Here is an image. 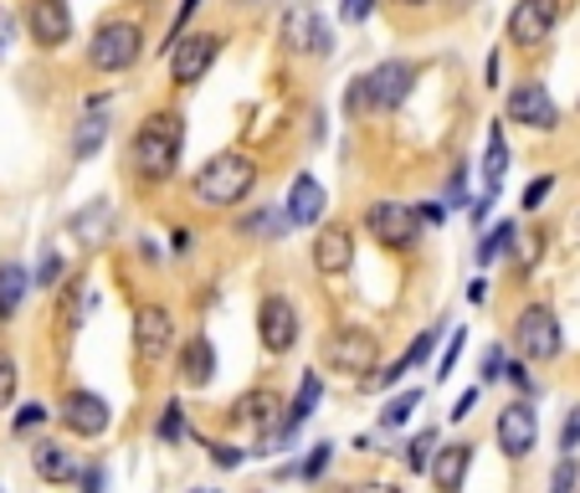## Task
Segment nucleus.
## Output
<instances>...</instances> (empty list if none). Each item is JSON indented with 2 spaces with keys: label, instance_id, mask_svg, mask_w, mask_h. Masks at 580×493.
<instances>
[{
  "label": "nucleus",
  "instance_id": "f257e3e1",
  "mask_svg": "<svg viewBox=\"0 0 580 493\" xmlns=\"http://www.w3.org/2000/svg\"><path fill=\"white\" fill-rule=\"evenodd\" d=\"M180 154H185V119H180L175 108H154V114L139 119L123 164H129V175L139 185L154 191V185H170L180 175Z\"/></svg>",
  "mask_w": 580,
  "mask_h": 493
},
{
  "label": "nucleus",
  "instance_id": "f03ea898",
  "mask_svg": "<svg viewBox=\"0 0 580 493\" xmlns=\"http://www.w3.org/2000/svg\"><path fill=\"white\" fill-rule=\"evenodd\" d=\"M253 191H257V160H253V154H241V150L211 154V160L191 175L195 206H211V211L241 206Z\"/></svg>",
  "mask_w": 580,
  "mask_h": 493
},
{
  "label": "nucleus",
  "instance_id": "7ed1b4c3",
  "mask_svg": "<svg viewBox=\"0 0 580 493\" xmlns=\"http://www.w3.org/2000/svg\"><path fill=\"white\" fill-rule=\"evenodd\" d=\"M319 371H334V375H350V381H365V375L380 371V334L359 324H344V329H329L319 340Z\"/></svg>",
  "mask_w": 580,
  "mask_h": 493
},
{
  "label": "nucleus",
  "instance_id": "20e7f679",
  "mask_svg": "<svg viewBox=\"0 0 580 493\" xmlns=\"http://www.w3.org/2000/svg\"><path fill=\"white\" fill-rule=\"evenodd\" d=\"M508 344L519 350L524 365H550L566 350V334H560V319H555L550 303H524L508 329Z\"/></svg>",
  "mask_w": 580,
  "mask_h": 493
},
{
  "label": "nucleus",
  "instance_id": "39448f33",
  "mask_svg": "<svg viewBox=\"0 0 580 493\" xmlns=\"http://www.w3.org/2000/svg\"><path fill=\"white\" fill-rule=\"evenodd\" d=\"M139 57H144V31H139V21L114 15V21H104V26L88 36V67L93 73H129Z\"/></svg>",
  "mask_w": 580,
  "mask_h": 493
},
{
  "label": "nucleus",
  "instance_id": "423d86ee",
  "mask_svg": "<svg viewBox=\"0 0 580 493\" xmlns=\"http://www.w3.org/2000/svg\"><path fill=\"white\" fill-rule=\"evenodd\" d=\"M129 340H135V360L139 365H164L170 350H175V314L170 303H139L135 319H129Z\"/></svg>",
  "mask_w": 580,
  "mask_h": 493
},
{
  "label": "nucleus",
  "instance_id": "0eeeda50",
  "mask_svg": "<svg viewBox=\"0 0 580 493\" xmlns=\"http://www.w3.org/2000/svg\"><path fill=\"white\" fill-rule=\"evenodd\" d=\"M365 232H370L386 253H411V247H421V216L406 201H370L365 206Z\"/></svg>",
  "mask_w": 580,
  "mask_h": 493
},
{
  "label": "nucleus",
  "instance_id": "6e6552de",
  "mask_svg": "<svg viewBox=\"0 0 580 493\" xmlns=\"http://www.w3.org/2000/svg\"><path fill=\"white\" fill-rule=\"evenodd\" d=\"M52 417H57L62 432L77 437V442H98V437L114 427V406H108L98 390H83V386H77V390H67V396H62Z\"/></svg>",
  "mask_w": 580,
  "mask_h": 493
},
{
  "label": "nucleus",
  "instance_id": "1a4fd4ad",
  "mask_svg": "<svg viewBox=\"0 0 580 493\" xmlns=\"http://www.w3.org/2000/svg\"><path fill=\"white\" fill-rule=\"evenodd\" d=\"M493 442H498V452H504L508 463H524L529 452H535L539 442V411L535 401H508L498 406V417H493Z\"/></svg>",
  "mask_w": 580,
  "mask_h": 493
},
{
  "label": "nucleus",
  "instance_id": "9d476101",
  "mask_svg": "<svg viewBox=\"0 0 580 493\" xmlns=\"http://www.w3.org/2000/svg\"><path fill=\"white\" fill-rule=\"evenodd\" d=\"M359 88H365V108H401L417 88V62L406 57H386L375 62L370 73L359 77Z\"/></svg>",
  "mask_w": 580,
  "mask_h": 493
},
{
  "label": "nucleus",
  "instance_id": "9b49d317",
  "mask_svg": "<svg viewBox=\"0 0 580 493\" xmlns=\"http://www.w3.org/2000/svg\"><path fill=\"white\" fill-rule=\"evenodd\" d=\"M164 57H170V77H175L180 88H195V83L216 67V57H222V31H191V36H180Z\"/></svg>",
  "mask_w": 580,
  "mask_h": 493
},
{
  "label": "nucleus",
  "instance_id": "f8f14e48",
  "mask_svg": "<svg viewBox=\"0 0 580 493\" xmlns=\"http://www.w3.org/2000/svg\"><path fill=\"white\" fill-rule=\"evenodd\" d=\"M298 334H303V324H298V303L288 293H268L257 303V344L268 355H293Z\"/></svg>",
  "mask_w": 580,
  "mask_h": 493
},
{
  "label": "nucleus",
  "instance_id": "ddd939ff",
  "mask_svg": "<svg viewBox=\"0 0 580 493\" xmlns=\"http://www.w3.org/2000/svg\"><path fill=\"white\" fill-rule=\"evenodd\" d=\"M504 114H508V124H524V129H535V135H555V129H560V108H555L550 88L535 83V77H524V83L508 88Z\"/></svg>",
  "mask_w": 580,
  "mask_h": 493
},
{
  "label": "nucleus",
  "instance_id": "4468645a",
  "mask_svg": "<svg viewBox=\"0 0 580 493\" xmlns=\"http://www.w3.org/2000/svg\"><path fill=\"white\" fill-rule=\"evenodd\" d=\"M283 46L293 57H329L334 52V31L313 6H288L283 11Z\"/></svg>",
  "mask_w": 580,
  "mask_h": 493
},
{
  "label": "nucleus",
  "instance_id": "2eb2a0df",
  "mask_svg": "<svg viewBox=\"0 0 580 493\" xmlns=\"http://www.w3.org/2000/svg\"><path fill=\"white\" fill-rule=\"evenodd\" d=\"M560 11H566V0H519L508 11V42L514 46L550 42V31L560 26Z\"/></svg>",
  "mask_w": 580,
  "mask_h": 493
},
{
  "label": "nucleus",
  "instance_id": "dca6fc26",
  "mask_svg": "<svg viewBox=\"0 0 580 493\" xmlns=\"http://www.w3.org/2000/svg\"><path fill=\"white\" fill-rule=\"evenodd\" d=\"M26 31L42 52H57V46L73 42V6H67V0H31Z\"/></svg>",
  "mask_w": 580,
  "mask_h": 493
},
{
  "label": "nucleus",
  "instance_id": "f3484780",
  "mask_svg": "<svg viewBox=\"0 0 580 493\" xmlns=\"http://www.w3.org/2000/svg\"><path fill=\"white\" fill-rule=\"evenodd\" d=\"M309 257H313V272H319V278H344V272L355 268V232L344 222L319 226Z\"/></svg>",
  "mask_w": 580,
  "mask_h": 493
},
{
  "label": "nucleus",
  "instance_id": "a211bd4d",
  "mask_svg": "<svg viewBox=\"0 0 580 493\" xmlns=\"http://www.w3.org/2000/svg\"><path fill=\"white\" fill-rule=\"evenodd\" d=\"M31 473H36L46 489L77 483V452L67 448L62 437H36V442H31Z\"/></svg>",
  "mask_w": 580,
  "mask_h": 493
},
{
  "label": "nucleus",
  "instance_id": "6ab92c4d",
  "mask_svg": "<svg viewBox=\"0 0 580 493\" xmlns=\"http://www.w3.org/2000/svg\"><path fill=\"white\" fill-rule=\"evenodd\" d=\"M324 211H329L324 185H319V180H313L309 170H298L293 185H288V201H283L288 232H293V226H319V222H324Z\"/></svg>",
  "mask_w": 580,
  "mask_h": 493
},
{
  "label": "nucleus",
  "instance_id": "aec40b11",
  "mask_svg": "<svg viewBox=\"0 0 580 493\" xmlns=\"http://www.w3.org/2000/svg\"><path fill=\"white\" fill-rule=\"evenodd\" d=\"M468 468H473V442H442V448L432 452L427 479H432L437 493H462V483H468Z\"/></svg>",
  "mask_w": 580,
  "mask_h": 493
},
{
  "label": "nucleus",
  "instance_id": "412c9836",
  "mask_svg": "<svg viewBox=\"0 0 580 493\" xmlns=\"http://www.w3.org/2000/svg\"><path fill=\"white\" fill-rule=\"evenodd\" d=\"M175 371H180V381L191 390H206L211 381H216V350H211V340L206 334H191V340L175 350Z\"/></svg>",
  "mask_w": 580,
  "mask_h": 493
},
{
  "label": "nucleus",
  "instance_id": "4be33fe9",
  "mask_svg": "<svg viewBox=\"0 0 580 493\" xmlns=\"http://www.w3.org/2000/svg\"><path fill=\"white\" fill-rule=\"evenodd\" d=\"M283 396H278V390H253V396H241L237 406H232V411H237V421H247V427H253L257 437H268V432H278V427H283Z\"/></svg>",
  "mask_w": 580,
  "mask_h": 493
},
{
  "label": "nucleus",
  "instance_id": "5701e85b",
  "mask_svg": "<svg viewBox=\"0 0 580 493\" xmlns=\"http://www.w3.org/2000/svg\"><path fill=\"white\" fill-rule=\"evenodd\" d=\"M83 314H88V272H73V278L57 288V329L73 334V329L83 324Z\"/></svg>",
  "mask_w": 580,
  "mask_h": 493
},
{
  "label": "nucleus",
  "instance_id": "b1692460",
  "mask_svg": "<svg viewBox=\"0 0 580 493\" xmlns=\"http://www.w3.org/2000/svg\"><path fill=\"white\" fill-rule=\"evenodd\" d=\"M26 293H31L26 268H21L15 257H6V262H0V324L21 314V303H26Z\"/></svg>",
  "mask_w": 580,
  "mask_h": 493
},
{
  "label": "nucleus",
  "instance_id": "393cba45",
  "mask_svg": "<svg viewBox=\"0 0 580 493\" xmlns=\"http://www.w3.org/2000/svg\"><path fill=\"white\" fill-rule=\"evenodd\" d=\"M319 396H324V375H319V371H303V381H298V396L283 406V432H298V427L313 417Z\"/></svg>",
  "mask_w": 580,
  "mask_h": 493
},
{
  "label": "nucleus",
  "instance_id": "a878e982",
  "mask_svg": "<svg viewBox=\"0 0 580 493\" xmlns=\"http://www.w3.org/2000/svg\"><path fill=\"white\" fill-rule=\"evenodd\" d=\"M437 340H442V324H437V329H421L417 340L406 344V355L396 360L390 371H380V386H396V381H401L406 371H417V365H427V355H432V350H437Z\"/></svg>",
  "mask_w": 580,
  "mask_h": 493
},
{
  "label": "nucleus",
  "instance_id": "bb28decb",
  "mask_svg": "<svg viewBox=\"0 0 580 493\" xmlns=\"http://www.w3.org/2000/svg\"><path fill=\"white\" fill-rule=\"evenodd\" d=\"M504 175H508V144H504V124L493 119V129H488V150H483V191L498 195Z\"/></svg>",
  "mask_w": 580,
  "mask_h": 493
},
{
  "label": "nucleus",
  "instance_id": "cd10ccee",
  "mask_svg": "<svg viewBox=\"0 0 580 493\" xmlns=\"http://www.w3.org/2000/svg\"><path fill=\"white\" fill-rule=\"evenodd\" d=\"M514 242H519V226H514V222L488 226L483 242H477V268H493L498 257H508V253H514Z\"/></svg>",
  "mask_w": 580,
  "mask_h": 493
},
{
  "label": "nucleus",
  "instance_id": "c85d7f7f",
  "mask_svg": "<svg viewBox=\"0 0 580 493\" xmlns=\"http://www.w3.org/2000/svg\"><path fill=\"white\" fill-rule=\"evenodd\" d=\"M241 237H283L288 222H283V206H257L253 216H241L237 222Z\"/></svg>",
  "mask_w": 580,
  "mask_h": 493
},
{
  "label": "nucleus",
  "instance_id": "c756f323",
  "mask_svg": "<svg viewBox=\"0 0 580 493\" xmlns=\"http://www.w3.org/2000/svg\"><path fill=\"white\" fill-rule=\"evenodd\" d=\"M104 139H108V119H104V114H88V119L77 124V135H73V160L98 154V150H104Z\"/></svg>",
  "mask_w": 580,
  "mask_h": 493
},
{
  "label": "nucleus",
  "instance_id": "7c9ffc66",
  "mask_svg": "<svg viewBox=\"0 0 580 493\" xmlns=\"http://www.w3.org/2000/svg\"><path fill=\"white\" fill-rule=\"evenodd\" d=\"M432 452H437V427H421V432L406 442V452H401L406 473H427V468H432Z\"/></svg>",
  "mask_w": 580,
  "mask_h": 493
},
{
  "label": "nucleus",
  "instance_id": "2f4dec72",
  "mask_svg": "<svg viewBox=\"0 0 580 493\" xmlns=\"http://www.w3.org/2000/svg\"><path fill=\"white\" fill-rule=\"evenodd\" d=\"M411 411H421V386L396 390V396L386 401V411H380V427H406V421H411Z\"/></svg>",
  "mask_w": 580,
  "mask_h": 493
},
{
  "label": "nucleus",
  "instance_id": "473e14b6",
  "mask_svg": "<svg viewBox=\"0 0 580 493\" xmlns=\"http://www.w3.org/2000/svg\"><path fill=\"white\" fill-rule=\"evenodd\" d=\"M154 437H160L164 448H180V442H185V406L164 401L160 406V421H154Z\"/></svg>",
  "mask_w": 580,
  "mask_h": 493
},
{
  "label": "nucleus",
  "instance_id": "72a5a7b5",
  "mask_svg": "<svg viewBox=\"0 0 580 493\" xmlns=\"http://www.w3.org/2000/svg\"><path fill=\"white\" fill-rule=\"evenodd\" d=\"M504 365H508V344H488L483 360H477V381L493 386V381H504Z\"/></svg>",
  "mask_w": 580,
  "mask_h": 493
},
{
  "label": "nucleus",
  "instance_id": "f704fd0d",
  "mask_svg": "<svg viewBox=\"0 0 580 493\" xmlns=\"http://www.w3.org/2000/svg\"><path fill=\"white\" fill-rule=\"evenodd\" d=\"M576 489H580L576 452H560V463H555V473H550V493H576Z\"/></svg>",
  "mask_w": 580,
  "mask_h": 493
},
{
  "label": "nucleus",
  "instance_id": "c9c22d12",
  "mask_svg": "<svg viewBox=\"0 0 580 493\" xmlns=\"http://www.w3.org/2000/svg\"><path fill=\"white\" fill-rule=\"evenodd\" d=\"M46 401H26V406H15V421H11V432L15 437H26V432H36V427H46Z\"/></svg>",
  "mask_w": 580,
  "mask_h": 493
},
{
  "label": "nucleus",
  "instance_id": "e433bc0d",
  "mask_svg": "<svg viewBox=\"0 0 580 493\" xmlns=\"http://www.w3.org/2000/svg\"><path fill=\"white\" fill-rule=\"evenodd\" d=\"M329 458H334V442H313L309 458L298 463V479H303V483H319V473L329 468Z\"/></svg>",
  "mask_w": 580,
  "mask_h": 493
},
{
  "label": "nucleus",
  "instance_id": "4c0bfd02",
  "mask_svg": "<svg viewBox=\"0 0 580 493\" xmlns=\"http://www.w3.org/2000/svg\"><path fill=\"white\" fill-rule=\"evenodd\" d=\"M206 452H211V463L226 468V473H237V468L247 463V452H241L237 442H206Z\"/></svg>",
  "mask_w": 580,
  "mask_h": 493
},
{
  "label": "nucleus",
  "instance_id": "58836bf2",
  "mask_svg": "<svg viewBox=\"0 0 580 493\" xmlns=\"http://www.w3.org/2000/svg\"><path fill=\"white\" fill-rule=\"evenodd\" d=\"M462 344H468V329H458L452 340H447V350H442V360H437V381H452V371H458V355H462Z\"/></svg>",
  "mask_w": 580,
  "mask_h": 493
},
{
  "label": "nucleus",
  "instance_id": "ea45409f",
  "mask_svg": "<svg viewBox=\"0 0 580 493\" xmlns=\"http://www.w3.org/2000/svg\"><path fill=\"white\" fill-rule=\"evenodd\" d=\"M504 381H508V386H514V390H519V396H524V401H529V396H535V375H529V365H524V360H508V365H504Z\"/></svg>",
  "mask_w": 580,
  "mask_h": 493
},
{
  "label": "nucleus",
  "instance_id": "a19ab883",
  "mask_svg": "<svg viewBox=\"0 0 580 493\" xmlns=\"http://www.w3.org/2000/svg\"><path fill=\"white\" fill-rule=\"evenodd\" d=\"M57 283H62V257H57V253H46V247H42V268H36L31 288H42V293H46V288H57Z\"/></svg>",
  "mask_w": 580,
  "mask_h": 493
},
{
  "label": "nucleus",
  "instance_id": "79ce46f5",
  "mask_svg": "<svg viewBox=\"0 0 580 493\" xmlns=\"http://www.w3.org/2000/svg\"><path fill=\"white\" fill-rule=\"evenodd\" d=\"M550 191H555V175H535L529 185H524V201H519V206H524V211H539L545 201H550Z\"/></svg>",
  "mask_w": 580,
  "mask_h": 493
},
{
  "label": "nucleus",
  "instance_id": "37998d69",
  "mask_svg": "<svg viewBox=\"0 0 580 493\" xmlns=\"http://www.w3.org/2000/svg\"><path fill=\"white\" fill-rule=\"evenodd\" d=\"M15 386H21V371H15L11 355H0V411L15 401Z\"/></svg>",
  "mask_w": 580,
  "mask_h": 493
},
{
  "label": "nucleus",
  "instance_id": "c03bdc74",
  "mask_svg": "<svg viewBox=\"0 0 580 493\" xmlns=\"http://www.w3.org/2000/svg\"><path fill=\"white\" fill-rule=\"evenodd\" d=\"M201 11V0H180V11H175V21H170V36H164V52H170V46L180 42V36H185V26H191V15Z\"/></svg>",
  "mask_w": 580,
  "mask_h": 493
},
{
  "label": "nucleus",
  "instance_id": "a18cd8bd",
  "mask_svg": "<svg viewBox=\"0 0 580 493\" xmlns=\"http://www.w3.org/2000/svg\"><path fill=\"white\" fill-rule=\"evenodd\" d=\"M580 448V401L566 411V427H560V452H576Z\"/></svg>",
  "mask_w": 580,
  "mask_h": 493
},
{
  "label": "nucleus",
  "instance_id": "49530a36",
  "mask_svg": "<svg viewBox=\"0 0 580 493\" xmlns=\"http://www.w3.org/2000/svg\"><path fill=\"white\" fill-rule=\"evenodd\" d=\"M77 489H83V493H104V489H108V473H104V463L77 468Z\"/></svg>",
  "mask_w": 580,
  "mask_h": 493
},
{
  "label": "nucleus",
  "instance_id": "de8ad7c7",
  "mask_svg": "<svg viewBox=\"0 0 580 493\" xmlns=\"http://www.w3.org/2000/svg\"><path fill=\"white\" fill-rule=\"evenodd\" d=\"M473 406H477V386H473V390H462L458 401H452V411H447V417H452V421H462L468 411H473Z\"/></svg>",
  "mask_w": 580,
  "mask_h": 493
},
{
  "label": "nucleus",
  "instance_id": "09e8293b",
  "mask_svg": "<svg viewBox=\"0 0 580 493\" xmlns=\"http://www.w3.org/2000/svg\"><path fill=\"white\" fill-rule=\"evenodd\" d=\"M375 11V0H344V21H365Z\"/></svg>",
  "mask_w": 580,
  "mask_h": 493
},
{
  "label": "nucleus",
  "instance_id": "8fccbe9b",
  "mask_svg": "<svg viewBox=\"0 0 580 493\" xmlns=\"http://www.w3.org/2000/svg\"><path fill=\"white\" fill-rule=\"evenodd\" d=\"M11 36H15V15L0 6V57H6V46H11Z\"/></svg>",
  "mask_w": 580,
  "mask_h": 493
},
{
  "label": "nucleus",
  "instance_id": "3c124183",
  "mask_svg": "<svg viewBox=\"0 0 580 493\" xmlns=\"http://www.w3.org/2000/svg\"><path fill=\"white\" fill-rule=\"evenodd\" d=\"M417 216H421V226H437V222H447V206H442V201H427Z\"/></svg>",
  "mask_w": 580,
  "mask_h": 493
},
{
  "label": "nucleus",
  "instance_id": "603ef678",
  "mask_svg": "<svg viewBox=\"0 0 580 493\" xmlns=\"http://www.w3.org/2000/svg\"><path fill=\"white\" fill-rule=\"evenodd\" d=\"M483 77H488V88H498V77H504V57H498V52H488V62H483Z\"/></svg>",
  "mask_w": 580,
  "mask_h": 493
},
{
  "label": "nucleus",
  "instance_id": "864d4df0",
  "mask_svg": "<svg viewBox=\"0 0 580 493\" xmlns=\"http://www.w3.org/2000/svg\"><path fill=\"white\" fill-rule=\"evenodd\" d=\"M468 303H477V309L488 303V283H483V278H473V283H468Z\"/></svg>",
  "mask_w": 580,
  "mask_h": 493
},
{
  "label": "nucleus",
  "instance_id": "5fc2aeb1",
  "mask_svg": "<svg viewBox=\"0 0 580 493\" xmlns=\"http://www.w3.org/2000/svg\"><path fill=\"white\" fill-rule=\"evenodd\" d=\"M365 493H401V489H396V483H370Z\"/></svg>",
  "mask_w": 580,
  "mask_h": 493
},
{
  "label": "nucleus",
  "instance_id": "6e6d98bb",
  "mask_svg": "<svg viewBox=\"0 0 580 493\" xmlns=\"http://www.w3.org/2000/svg\"><path fill=\"white\" fill-rule=\"evenodd\" d=\"M396 6H432V0H396Z\"/></svg>",
  "mask_w": 580,
  "mask_h": 493
},
{
  "label": "nucleus",
  "instance_id": "4d7b16f0",
  "mask_svg": "<svg viewBox=\"0 0 580 493\" xmlns=\"http://www.w3.org/2000/svg\"><path fill=\"white\" fill-rule=\"evenodd\" d=\"M232 6H253V0H232Z\"/></svg>",
  "mask_w": 580,
  "mask_h": 493
},
{
  "label": "nucleus",
  "instance_id": "13d9d810",
  "mask_svg": "<svg viewBox=\"0 0 580 493\" xmlns=\"http://www.w3.org/2000/svg\"><path fill=\"white\" fill-rule=\"evenodd\" d=\"M576 237H580V216H576Z\"/></svg>",
  "mask_w": 580,
  "mask_h": 493
},
{
  "label": "nucleus",
  "instance_id": "bf43d9fd",
  "mask_svg": "<svg viewBox=\"0 0 580 493\" xmlns=\"http://www.w3.org/2000/svg\"><path fill=\"white\" fill-rule=\"evenodd\" d=\"M458 6H473V0H458Z\"/></svg>",
  "mask_w": 580,
  "mask_h": 493
},
{
  "label": "nucleus",
  "instance_id": "052dcab7",
  "mask_svg": "<svg viewBox=\"0 0 580 493\" xmlns=\"http://www.w3.org/2000/svg\"><path fill=\"white\" fill-rule=\"evenodd\" d=\"M195 493H206V489H195Z\"/></svg>",
  "mask_w": 580,
  "mask_h": 493
},
{
  "label": "nucleus",
  "instance_id": "680f3d73",
  "mask_svg": "<svg viewBox=\"0 0 580 493\" xmlns=\"http://www.w3.org/2000/svg\"><path fill=\"white\" fill-rule=\"evenodd\" d=\"M576 493H580V489H576Z\"/></svg>",
  "mask_w": 580,
  "mask_h": 493
}]
</instances>
